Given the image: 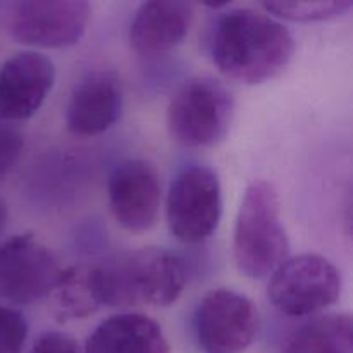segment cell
<instances>
[{
	"label": "cell",
	"mask_w": 353,
	"mask_h": 353,
	"mask_svg": "<svg viewBox=\"0 0 353 353\" xmlns=\"http://www.w3.org/2000/svg\"><path fill=\"white\" fill-rule=\"evenodd\" d=\"M295 50L285 24L265 12L234 7L217 17L210 37V55L226 78L261 85L290 64Z\"/></svg>",
	"instance_id": "cell-1"
},
{
	"label": "cell",
	"mask_w": 353,
	"mask_h": 353,
	"mask_svg": "<svg viewBox=\"0 0 353 353\" xmlns=\"http://www.w3.org/2000/svg\"><path fill=\"white\" fill-rule=\"evenodd\" d=\"M90 279L100 307H169L181 296L186 271L171 252L145 247L90 265Z\"/></svg>",
	"instance_id": "cell-2"
},
{
	"label": "cell",
	"mask_w": 353,
	"mask_h": 353,
	"mask_svg": "<svg viewBox=\"0 0 353 353\" xmlns=\"http://www.w3.org/2000/svg\"><path fill=\"white\" fill-rule=\"evenodd\" d=\"M234 261L241 274L264 279L288 259L290 241L274 186L254 181L245 192L234 226Z\"/></svg>",
	"instance_id": "cell-3"
},
{
	"label": "cell",
	"mask_w": 353,
	"mask_h": 353,
	"mask_svg": "<svg viewBox=\"0 0 353 353\" xmlns=\"http://www.w3.org/2000/svg\"><path fill=\"white\" fill-rule=\"evenodd\" d=\"M233 114V95L224 83L212 76H193L169 102L168 130L183 147H212L228 134Z\"/></svg>",
	"instance_id": "cell-4"
},
{
	"label": "cell",
	"mask_w": 353,
	"mask_h": 353,
	"mask_svg": "<svg viewBox=\"0 0 353 353\" xmlns=\"http://www.w3.org/2000/svg\"><path fill=\"white\" fill-rule=\"evenodd\" d=\"M88 21L90 3L83 0L0 2V30L31 47H72L83 38Z\"/></svg>",
	"instance_id": "cell-5"
},
{
	"label": "cell",
	"mask_w": 353,
	"mask_h": 353,
	"mask_svg": "<svg viewBox=\"0 0 353 353\" xmlns=\"http://www.w3.org/2000/svg\"><path fill=\"white\" fill-rule=\"evenodd\" d=\"M165 214L178 241L196 245L209 240L223 216V190L216 171L207 165L183 169L171 183Z\"/></svg>",
	"instance_id": "cell-6"
},
{
	"label": "cell",
	"mask_w": 353,
	"mask_h": 353,
	"mask_svg": "<svg viewBox=\"0 0 353 353\" xmlns=\"http://www.w3.org/2000/svg\"><path fill=\"white\" fill-rule=\"evenodd\" d=\"M341 293V276L317 254L288 257L274 272L268 295L279 312L305 317L327 309Z\"/></svg>",
	"instance_id": "cell-7"
},
{
	"label": "cell",
	"mask_w": 353,
	"mask_h": 353,
	"mask_svg": "<svg viewBox=\"0 0 353 353\" xmlns=\"http://www.w3.org/2000/svg\"><path fill=\"white\" fill-rule=\"evenodd\" d=\"M193 333L203 353H243L259 333V310L241 293L212 290L196 305Z\"/></svg>",
	"instance_id": "cell-8"
},
{
	"label": "cell",
	"mask_w": 353,
	"mask_h": 353,
	"mask_svg": "<svg viewBox=\"0 0 353 353\" xmlns=\"http://www.w3.org/2000/svg\"><path fill=\"white\" fill-rule=\"evenodd\" d=\"M62 269L47 245L26 233L0 245V300L30 305L50 296Z\"/></svg>",
	"instance_id": "cell-9"
},
{
	"label": "cell",
	"mask_w": 353,
	"mask_h": 353,
	"mask_svg": "<svg viewBox=\"0 0 353 353\" xmlns=\"http://www.w3.org/2000/svg\"><path fill=\"white\" fill-rule=\"evenodd\" d=\"M162 202L161 176L143 159H126L109 176V207L114 219L131 233L155 226Z\"/></svg>",
	"instance_id": "cell-10"
},
{
	"label": "cell",
	"mask_w": 353,
	"mask_h": 353,
	"mask_svg": "<svg viewBox=\"0 0 353 353\" xmlns=\"http://www.w3.org/2000/svg\"><path fill=\"white\" fill-rule=\"evenodd\" d=\"M55 81L54 62L38 52H21L0 68V121L30 119Z\"/></svg>",
	"instance_id": "cell-11"
},
{
	"label": "cell",
	"mask_w": 353,
	"mask_h": 353,
	"mask_svg": "<svg viewBox=\"0 0 353 353\" xmlns=\"http://www.w3.org/2000/svg\"><path fill=\"white\" fill-rule=\"evenodd\" d=\"M123 110L119 76L109 69L90 71L72 88L65 124L78 137H97L117 123Z\"/></svg>",
	"instance_id": "cell-12"
},
{
	"label": "cell",
	"mask_w": 353,
	"mask_h": 353,
	"mask_svg": "<svg viewBox=\"0 0 353 353\" xmlns=\"http://www.w3.org/2000/svg\"><path fill=\"white\" fill-rule=\"evenodd\" d=\"M195 7L179 0L143 2L130 26V45L138 55L154 57L183 43L192 28Z\"/></svg>",
	"instance_id": "cell-13"
},
{
	"label": "cell",
	"mask_w": 353,
	"mask_h": 353,
	"mask_svg": "<svg viewBox=\"0 0 353 353\" xmlns=\"http://www.w3.org/2000/svg\"><path fill=\"white\" fill-rule=\"evenodd\" d=\"M162 327L143 314L110 316L92 331L85 353H169Z\"/></svg>",
	"instance_id": "cell-14"
},
{
	"label": "cell",
	"mask_w": 353,
	"mask_h": 353,
	"mask_svg": "<svg viewBox=\"0 0 353 353\" xmlns=\"http://www.w3.org/2000/svg\"><path fill=\"white\" fill-rule=\"evenodd\" d=\"M281 353H352V317L324 314L305 321L286 338Z\"/></svg>",
	"instance_id": "cell-15"
},
{
	"label": "cell",
	"mask_w": 353,
	"mask_h": 353,
	"mask_svg": "<svg viewBox=\"0 0 353 353\" xmlns=\"http://www.w3.org/2000/svg\"><path fill=\"white\" fill-rule=\"evenodd\" d=\"M52 312L61 323L86 319L100 309L90 279V265L62 271L61 279L50 293Z\"/></svg>",
	"instance_id": "cell-16"
},
{
	"label": "cell",
	"mask_w": 353,
	"mask_h": 353,
	"mask_svg": "<svg viewBox=\"0 0 353 353\" xmlns=\"http://www.w3.org/2000/svg\"><path fill=\"white\" fill-rule=\"evenodd\" d=\"M352 0H279V2H265L262 7L269 16L279 19L295 21V23H314V21H327L343 16L352 9Z\"/></svg>",
	"instance_id": "cell-17"
},
{
	"label": "cell",
	"mask_w": 353,
	"mask_h": 353,
	"mask_svg": "<svg viewBox=\"0 0 353 353\" xmlns=\"http://www.w3.org/2000/svg\"><path fill=\"white\" fill-rule=\"evenodd\" d=\"M28 331V321L19 310L0 305V353H23Z\"/></svg>",
	"instance_id": "cell-18"
},
{
	"label": "cell",
	"mask_w": 353,
	"mask_h": 353,
	"mask_svg": "<svg viewBox=\"0 0 353 353\" xmlns=\"http://www.w3.org/2000/svg\"><path fill=\"white\" fill-rule=\"evenodd\" d=\"M24 148V138L19 130L9 123L0 121V179L9 174L10 169L19 161Z\"/></svg>",
	"instance_id": "cell-19"
},
{
	"label": "cell",
	"mask_w": 353,
	"mask_h": 353,
	"mask_svg": "<svg viewBox=\"0 0 353 353\" xmlns=\"http://www.w3.org/2000/svg\"><path fill=\"white\" fill-rule=\"evenodd\" d=\"M30 353H79V348L69 334L52 331V333L41 334L34 341Z\"/></svg>",
	"instance_id": "cell-20"
},
{
	"label": "cell",
	"mask_w": 353,
	"mask_h": 353,
	"mask_svg": "<svg viewBox=\"0 0 353 353\" xmlns=\"http://www.w3.org/2000/svg\"><path fill=\"white\" fill-rule=\"evenodd\" d=\"M7 221H9V210H7L6 202L0 199V236H2V233L6 231Z\"/></svg>",
	"instance_id": "cell-21"
}]
</instances>
